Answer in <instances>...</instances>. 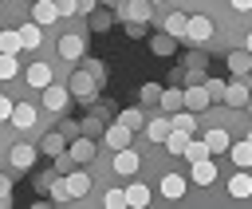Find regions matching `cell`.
<instances>
[{
    "mask_svg": "<svg viewBox=\"0 0 252 209\" xmlns=\"http://www.w3.org/2000/svg\"><path fill=\"white\" fill-rule=\"evenodd\" d=\"M79 126H83V134H91V138H98V134H102V114L94 110V114H91V118H83Z\"/></svg>",
    "mask_w": 252,
    "mask_h": 209,
    "instance_id": "e575fe53",
    "label": "cell"
},
{
    "mask_svg": "<svg viewBox=\"0 0 252 209\" xmlns=\"http://www.w3.org/2000/svg\"><path fill=\"white\" fill-rule=\"evenodd\" d=\"M185 106H189V110H197V114H201V110H209V106H213L209 87H205V83H185Z\"/></svg>",
    "mask_w": 252,
    "mask_h": 209,
    "instance_id": "8fae6325",
    "label": "cell"
},
{
    "mask_svg": "<svg viewBox=\"0 0 252 209\" xmlns=\"http://www.w3.org/2000/svg\"><path fill=\"white\" fill-rule=\"evenodd\" d=\"M161 32H169V35H177V39L185 43V32H189V12H185V8H169V12L161 16Z\"/></svg>",
    "mask_w": 252,
    "mask_h": 209,
    "instance_id": "ba28073f",
    "label": "cell"
},
{
    "mask_svg": "<svg viewBox=\"0 0 252 209\" xmlns=\"http://www.w3.org/2000/svg\"><path fill=\"white\" fill-rule=\"evenodd\" d=\"M20 39H24V47H28V51H35V47H43V24H35V20H28V24L20 28Z\"/></svg>",
    "mask_w": 252,
    "mask_h": 209,
    "instance_id": "484cf974",
    "label": "cell"
},
{
    "mask_svg": "<svg viewBox=\"0 0 252 209\" xmlns=\"http://www.w3.org/2000/svg\"><path fill=\"white\" fill-rule=\"evenodd\" d=\"M213 39H217V24L205 16V12H193L189 16V32H185V43H193V47H213Z\"/></svg>",
    "mask_w": 252,
    "mask_h": 209,
    "instance_id": "6da1fadb",
    "label": "cell"
},
{
    "mask_svg": "<svg viewBox=\"0 0 252 209\" xmlns=\"http://www.w3.org/2000/svg\"><path fill=\"white\" fill-rule=\"evenodd\" d=\"M161 91H165V87H158V83H142V91H138V95H142V103H146V106H154V103H161Z\"/></svg>",
    "mask_w": 252,
    "mask_h": 209,
    "instance_id": "836d02e7",
    "label": "cell"
},
{
    "mask_svg": "<svg viewBox=\"0 0 252 209\" xmlns=\"http://www.w3.org/2000/svg\"><path fill=\"white\" fill-rule=\"evenodd\" d=\"M20 75V59L12 55V51H0V83H8V79H16Z\"/></svg>",
    "mask_w": 252,
    "mask_h": 209,
    "instance_id": "f546056e",
    "label": "cell"
},
{
    "mask_svg": "<svg viewBox=\"0 0 252 209\" xmlns=\"http://www.w3.org/2000/svg\"><path fill=\"white\" fill-rule=\"evenodd\" d=\"M32 20H35V24H43V28H51V24L59 20L55 0H32Z\"/></svg>",
    "mask_w": 252,
    "mask_h": 209,
    "instance_id": "e0dca14e",
    "label": "cell"
},
{
    "mask_svg": "<svg viewBox=\"0 0 252 209\" xmlns=\"http://www.w3.org/2000/svg\"><path fill=\"white\" fill-rule=\"evenodd\" d=\"M55 170H59V174H71V170H75V158H71V150L55 154Z\"/></svg>",
    "mask_w": 252,
    "mask_h": 209,
    "instance_id": "f35d334b",
    "label": "cell"
},
{
    "mask_svg": "<svg viewBox=\"0 0 252 209\" xmlns=\"http://www.w3.org/2000/svg\"><path fill=\"white\" fill-rule=\"evenodd\" d=\"M217 177H220V158H197V162H189V181H193V189H209V185H217Z\"/></svg>",
    "mask_w": 252,
    "mask_h": 209,
    "instance_id": "7a4b0ae2",
    "label": "cell"
},
{
    "mask_svg": "<svg viewBox=\"0 0 252 209\" xmlns=\"http://www.w3.org/2000/svg\"><path fill=\"white\" fill-rule=\"evenodd\" d=\"M94 8H98V0H79V12H83V16H91Z\"/></svg>",
    "mask_w": 252,
    "mask_h": 209,
    "instance_id": "bcb514c9",
    "label": "cell"
},
{
    "mask_svg": "<svg viewBox=\"0 0 252 209\" xmlns=\"http://www.w3.org/2000/svg\"><path fill=\"white\" fill-rule=\"evenodd\" d=\"M110 24H114V16H110L106 8H94V12H91V32H106Z\"/></svg>",
    "mask_w": 252,
    "mask_h": 209,
    "instance_id": "d6a6232c",
    "label": "cell"
},
{
    "mask_svg": "<svg viewBox=\"0 0 252 209\" xmlns=\"http://www.w3.org/2000/svg\"><path fill=\"white\" fill-rule=\"evenodd\" d=\"M244 138H248V142H252V122H248V134H244Z\"/></svg>",
    "mask_w": 252,
    "mask_h": 209,
    "instance_id": "c3c4849f",
    "label": "cell"
},
{
    "mask_svg": "<svg viewBox=\"0 0 252 209\" xmlns=\"http://www.w3.org/2000/svg\"><path fill=\"white\" fill-rule=\"evenodd\" d=\"M173 43H181V39H177V35H169V32H165V35H154V39H150L154 55H169V51H173Z\"/></svg>",
    "mask_w": 252,
    "mask_h": 209,
    "instance_id": "1f68e13d",
    "label": "cell"
},
{
    "mask_svg": "<svg viewBox=\"0 0 252 209\" xmlns=\"http://www.w3.org/2000/svg\"><path fill=\"white\" fill-rule=\"evenodd\" d=\"M0 51H12V55H20V51H24L20 28H0Z\"/></svg>",
    "mask_w": 252,
    "mask_h": 209,
    "instance_id": "83f0119b",
    "label": "cell"
},
{
    "mask_svg": "<svg viewBox=\"0 0 252 209\" xmlns=\"http://www.w3.org/2000/svg\"><path fill=\"white\" fill-rule=\"evenodd\" d=\"M110 170H114V174H122V177H126V174H138V170H142V154H138V150H130V146L114 150Z\"/></svg>",
    "mask_w": 252,
    "mask_h": 209,
    "instance_id": "52a82bcc",
    "label": "cell"
},
{
    "mask_svg": "<svg viewBox=\"0 0 252 209\" xmlns=\"http://www.w3.org/2000/svg\"><path fill=\"white\" fill-rule=\"evenodd\" d=\"M158 106H161V110H169V114H173V110H181V106H185V87H165Z\"/></svg>",
    "mask_w": 252,
    "mask_h": 209,
    "instance_id": "4316f807",
    "label": "cell"
},
{
    "mask_svg": "<svg viewBox=\"0 0 252 209\" xmlns=\"http://www.w3.org/2000/svg\"><path fill=\"white\" fill-rule=\"evenodd\" d=\"M8 201H12V177L0 174V205H8Z\"/></svg>",
    "mask_w": 252,
    "mask_h": 209,
    "instance_id": "ee69618b",
    "label": "cell"
},
{
    "mask_svg": "<svg viewBox=\"0 0 252 209\" xmlns=\"http://www.w3.org/2000/svg\"><path fill=\"white\" fill-rule=\"evenodd\" d=\"M55 177H59V170L51 166L47 174H39V177H35V189H51V185H55Z\"/></svg>",
    "mask_w": 252,
    "mask_h": 209,
    "instance_id": "60d3db41",
    "label": "cell"
},
{
    "mask_svg": "<svg viewBox=\"0 0 252 209\" xmlns=\"http://www.w3.org/2000/svg\"><path fill=\"white\" fill-rule=\"evenodd\" d=\"M8 122H12V130H24V134H32L39 118H35V106H32V103H16V110H12V118H8Z\"/></svg>",
    "mask_w": 252,
    "mask_h": 209,
    "instance_id": "4fadbf2b",
    "label": "cell"
},
{
    "mask_svg": "<svg viewBox=\"0 0 252 209\" xmlns=\"http://www.w3.org/2000/svg\"><path fill=\"white\" fill-rule=\"evenodd\" d=\"M158 189H161L165 201H181V197L193 189V181H189V174H181V170H165V174L158 177Z\"/></svg>",
    "mask_w": 252,
    "mask_h": 209,
    "instance_id": "3957f363",
    "label": "cell"
},
{
    "mask_svg": "<svg viewBox=\"0 0 252 209\" xmlns=\"http://www.w3.org/2000/svg\"><path fill=\"white\" fill-rule=\"evenodd\" d=\"M55 8H59V16H75L79 12V0H55Z\"/></svg>",
    "mask_w": 252,
    "mask_h": 209,
    "instance_id": "7bdbcfd3",
    "label": "cell"
},
{
    "mask_svg": "<svg viewBox=\"0 0 252 209\" xmlns=\"http://www.w3.org/2000/svg\"><path fill=\"white\" fill-rule=\"evenodd\" d=\"M8 158H12V166H16V170H32V166H35V146L16 142V146L8 150Z\"/></svg>",
    "mask_w": 252,
    "mask_h": 209,
    "instance_id": "603a6c76",
    "label": "cell"
},
{
    "mask_svg": "<svg viewBox=\"0 0 252 209\" xmlns=\"http://www.w3.org/2000/svg\"><path fill=\"white\" fill-rule=\"evenodd\" d=\"M185 67H197V71H205V47L189 51V55H185Z\"/></svg>",
    "mask_w": 252,
    "mask_h": 209,
    "instance_id": "ab89813d",
    "label": "cell"
},
{
    "mask_svg": "<svg viewBox=\"0 0 252 209\" xmlns=\"http://www.w3.org/2000/svg\"><path fill=\"white\" fill-rule=\"evenodd\" d=\"M102 205H106V209H122V205H126V189H106V193H102Z\"/></svg>",
    "mask_w": 252,
    "mask_h": 209,
    "instance_id": "d590c367",
    "label": "cell"
},
{
    "mask_svg": "<svg viewBox=\"0 0 252 209\" xmlns=\"http://www.w3.org/2000/svg\"><path fill=\"white\" fill-rule=\"evenodd\" d=\"M189 138H193L189 130H177V126H173V130H169V138H165V154H169V158H185Z\"/></svg>",
    "mask_w": 252,
    "mask_h": 209,
    "instance_id": "d4e9b609",
    "label": "cell"
},
{
    "mask_svg": "<svg viewBox=\"0 0 252 209\" xmlns=\"http://www.w3.org/2000/svg\"><path fill=\"white\" fill-rule=\"evenodd\" d=\"M83 32H63L59 35V43H55V51L63 55V59H83Z\"/></svg>",
    "mask_w": 252,
    "mask_h": 209,
    "instance_id": "7c38bea8",
    "label": "cell"
},
{
    "mask_svg": "<svg viewBox=\"0 0 252 209\" xmlns=\"http://www.w3.org/2000/svg\"><path fill=\"white\" fill-rule=\"evenodd\" d=\"M244 47H248V51H252V32H248V35H244Z\"/></svg>",
    "mask_w": 252,
    "mask_h": 209,
    "instance_id": "7dc6e473",
    "label": "cell"
},
{
    "mask_svg": "<svg viewBox=\"0 0 252 209\" xmlns=\"http://www.w3.org/2000/svg\"><path fill=\"white\" fill-rule=\"evenodd\" d=\"M12 110H16V103H12L8 95H0V126H4L8 118H12Z\"/></svg>",
    "mask_w": 252,
    "mask_h": 209,
    "instance_id": "b9f144b4",
    "label": "cell"
},
{
    "mask_svg": "<svg viewBox=\"0 0 252 209\" xmlns=\"http://www.w3.org/2000/svg\"><path fill=\"white\" fill-rule=\"evenodd\" d=\"M224 63H228L232 75H248V71H252V51H248V47H232V51L224 55Z\"/></svg>",
    "mask_w": 252,
    "mask_h": 209,
    "instance_id": "d6986e66",
    "label": "cell"
},
{
    "mask_svg": "<svg viewBox=\"0 0 252 209\" xmlns=\"http://www.w3.org/2000/svg\"><path fill=\"white\" fill-rule=\"evenodd\" d=\"M205 87H209V95H213V103H224V91H228V83H220V79H201Z\"/></svg>",
    "mask_w": 252,
    "mask_h": 209,
    "instance_id": "8d00e7d4",
    "label": "cell"
},
{
    "mask_svg": "<svg viewBox=\"0 0 252 209\" xmlns=\"http://www.w3.org/2000/svg\"><path fill=\"white\" fill-rule=\"evenodd\" d=\"M244 110H248V118H252V99H248V106H244Z\"/></svg>",
    "mask_w": 252,
    "mask_h": 209,
    "instance_id": "681fc988",
    "label": "cell"
},
{
    "mask_svg": "<svg viewBox=\"0 0 252 209\" xmlns=\"http://www.w3.org/2000/svg\"><path fill=\"white\" fill-rule=\"evenodd\" d=\"M150 201H154V193H150V185H146V181H130V185H126V205L146 209Z\"/></svg>",
    "mask_w": 252,
    "mask_h": 209,
    "instance_id": "cb8c5ba5",
    "label": "cell"
},
{
    "mask_svg": "<svg viewBox=\"0 0 252 209\" xmlns=\"http://www.w3.org/2000/svg\"><path fill=\"white\" fill-rule=\"evenodd\" d=\"M24 79H28V91H43L47 83H55V75H51V63H32V67L24 71Z\"/></svg>",
    "mask_w": 252,
    "mask_h": 209,
    "instance_id": "9a60e30c",
    "label": "cell"
},
{
    "mask_svg": "<svg viewBox=\"0 0 252 209\" xmlns=\"http://www.w3.org/2000/svg\"><path fill=\"white\" fill-rule=\"evenodd\" d=\"M150 4H158V8H161V4H169V0H150Z\"/></svg>",
    "mask_w": 252,
    "mask_h": 209,
    "instance_id": "f907efd6",
    "label": "cell"
},
{
    "mask_svg": "<svg viewBox=\"0 0 252 209\" xmlns=\"http://www.w3.org/2000/svg\"><path fill=\"white\" fill-rule=\"evenodd\" d=\"M224 158H228L232 166H240V170H252V142H248V138H236Z\"/></svg>",
    "mask_w": 252,
    "mask_h": 209,
    "instance_id": "2e32d148",
    "label": "cell"
},
{
    "mask_svg": "<svg viewBox=\"0 0 252 209\" xmlns=\"http://www.w3.org/2000/svg\"><path fill=\"white\" fill-rule=\"evenodd\" d=\"M67 103H71V87H63V83H47V87H43V106H47L51 114L67 110Z\"/></svg>",
    "mask_w": 252,
    "mask_h": 209,
    "instance_id": "30bf717a",
    "label": "cell"
},
{
    "mask_svg": "<svg viewBox=\"0 0 252 209\" xmlns=\"http://www.w3.org/2000/svg\"><path fill=\"white\" fill-rule=\"evenodd\" d=\"M248 99H252V83H248L244 75H236V79L228 83V91H224V103H228V106H236V110H244V106H248Z\"/></svg>",
    "mask_w": 252,
    "mask_h": 209,
    "instance_id": "9c48e42d",
    "label": "cell"
},
{
    "mask_svg": "<svg viewBox=\"0 0 252 209\" xmlns=\"http://www.w3.org/2000/svg\"><path fill=\"white\" fill-rule=\"evenodd\" d=\"M114 122H122V126H130V130H146V114H142L138 106H126Z\"/></svg>",
    "mask_w": 252,
    "mask_h": 209,
    "instance_id": "f1b7e54d",
    "label": "cell"
},
{
    "mask_svg": "<svg viewBox=\"0 0 252 209\" xmlns=\"http://www.w3.org/2000/svg\"><path fill=\"white\" fill-rule=\"evenodd\" d=\"M67 150H71L75 162H91V158H94V138H91V134H75Z\"/></svg>",
    "mask_w": 252,
    "mask_h": 209,
    "instance_id": "7402d4cb",
    "label": "cell"
},
{
    "mask_svg": "<svg viewBox=\"0 0 252 209\" xmlns=\"http://www.w3.org/2000/svg\"><path fill=\"white\" fill-rule=\"evenodd\" d=\"M173 8H185L189 16H193V12H205L217 28H220L224 16H228V0H173Z\"/></svg>",
    "mask_w": 252,
    "mask_h": 209,
    "instance_id": "277c9868",
    "label": "cell"
},
{
    "mask_svg": "<svg viewBox=\"0 0 252 209\" xmlns=\"http://www.w3.org/2000/svg\"><path fill=\"white\" fill-rule=\"evenodd\" d=\"M63 181H67V193H71V201L91 193V174H83V170H71V174H63Z\"/></svg>",
    "mask_w": 252,
    "mask_h": 209,
    "instance_id": "ac0fdd59",
    "label": "cell"
},
{
    "mask_svg": "<svg viewBox=\"0 0 252 209\" xmlns=\"http://www.w3.org/2000/svg\"><path fill=\"white\" fill-rule=\"evenodd\" d=\"M87 71H91V75L98 79V87H102V79H106V71H102V63H98V59H87Z\"/></svg>",
    "mask_w": 252,
    "mask_h": 209,
    "instance_id": "f6af8a7d",
    "label": "cell"
},
{
    "mask_svg": "<svg viewBox=\"0 0 252 209\" xmlns=\"http://www.w3.org/2000/svg\"><path fill=\"white\" fill-rule=\"evenodd\" d=\"M169 130H173V118H169V114H158V118H150V122H146V130H142V134H146L154 146H165Z\"/></svg>",
    "mask_w": 252,
    "mask_h": 209,
    "instance_id": "5bb4252c",
    "label": "cell"
},
{
    "mask_svg": "<svg viewBox=\"0 0 252 209\" xmlns=\"http://www.w3.org/2000/svg\"><path fill=\"white\" fill-rule=\"evenodd\" d=\"M102 138H106V146H110V150H122V146H130L134 130H130V126H122V122H114V126H106V130H102Z\"/></svg>",
    "mask_w": 252,
    "mask_h": 209,
    "instance_id": "ffe728a7",
    "label": "cell"
},
{
    "mask_svg": "<svg viewBox=\"0 0 252 209\" xmlns=\"http://www.w3.org/2000/svg\"><path fill=\"white\" fill-rule=\"evenodd\" d=\"M213 150H209V142L205 138H189V146H185V166L189 162H197V158H209Z\"/></svg>",
    "mask_w": 252,
    "mask_h": 209,
    "instance_id": "4dcf8cb0",
    "label": "cell"
},
{
    "mask_svg": "<svg viewBox=\"0 0 252 209\" xmlns=\"http://www.w3.org/2000/svg\"><path fill=\"white\" fill-rule=\"evenodd\" d=\"M118 16L130 24H146V20H154V4L150 0H118Z\"/></svg>",
    "mask_w": 252,
    "mask_h": 209,
    "instance_id": "8992f818",
    "label": "cell"
},
{
    "mask_svg": "<svg viewBox=\"0 0 252 209\" xmlns=\"http://www.w3.org/2000/svg\"><path fill=\"white\" fill-rule=\"evenodd\" d=\"M51 201H55V205L71 201V193H67V181H63V174H59V177H55V185H51Z\"/></svg>",
    "mask_w": 252,
    "mask_h": 209,
    "instance_id": "74e56055",
    "label": "cell"
},
{
    "mask_svg": "<svg viewBox=\"0 0 252 209\" xmlns=\"http://www.w3.org/2000/svg\"><path fill=\"white\" fill-rule=\"evenodd\" d=\"M67 87H71V95H75V99H83V103H91V106H94V95H98V79H94L87 67H83V71H71V83H67Z\"/></svg>",
    "mask_w": 252,
    "mask_h": 209,
    "instance_id": "5b68a950",
    "label": "cell"
},
{
    "mask_svg": "<svg viewBox=\"0 0 252 209\" xmlns=\"http://www.w3.org/2000/svg\"><path fill=\"white\" fill-rule=\"evenodd\" d=\"M0 4H8V0H0Z\"/></svg>",
    "mask_w": 252,
    "mask_h": 209,
    "instance_id": "816d5d0a",
    "label": "cell"
},
{
    "mask_svg": "<svg viewBox=\"0 0 252 209\" xmlns=\"http://www.w3.org/2000/svg\"><path fill=\"white\" fill-rule=\"evenodd\" d=\"M67 142H71V138H67L63 130H47V134L39 138V150H43L47 158H55V154H63V150H67Z\"/></svg>",
    "mask_w": 252,
    "mask_h": 209,
    "instance_id": "44dd1931",
    "label": "cell"
}]
</instances>
